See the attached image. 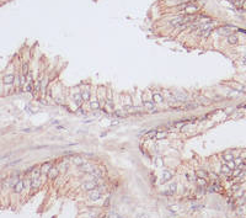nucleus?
Here are the masks:
<instances>
[{"instance_id": "nucleus-1", "label": "nucleus", "mask_w": 246, "mask_h": 218, "mask_svg": "<svg viewBox=\"0 0 246 218\" xmlns=\"http://www.w3.org/2000/svg\"><path fill=\"white\" fill-rule=\"evenodd\" d=\"M97 187V181L96 180H90V181H86L84 182L81 185V189L85 191H91V190H95Z\"/></svg>"}, {"instance_id": "nucleus-2", "label": "nucleus", "mask_w": 246, "mask_h": 218, "mask_svg": "<svg viewBox=\"0 0 246 218\" xmlns=\"http://www.w3.org/2000/svg\"><path fill=\"white\" fill-rule=\"evenodd\" d=\"M101 195H102V194H101L97 189L89 191V198L92 200V201H97V200H100V198H101Z\"/></svg>"}, {"instance_id": "nucleus-3", "label": "nucleus", "mask_w": 246, "mask_h": 218, "mask_svg": "<svg viewBox=\"0 0 246 218\" xmlns=\"http://www.w3.org/2000/svg\"><path fill=\"white\" fill-rule=\"evenodd\" d=\"M23 189H25L23 180H22V179H19V181H17V182L14 185V192H15V194H20V192H22Z\"/></svg>"}, {"instance_id": "nucleus-4", "label": "nucleus", "mask_w": 246, "mask_h": 218, "mask_svg": "<svg viewBox=\"0 0 246 218\" xmlns=\"http://www.w3.org/2000/svg\"><path fill=\"white\" fill-rule=\"evenodd\" d=\"M30 181H31L30 186L33 190H36V189H38L41 186V179L39 177H30Z\"/></svg>"}, {"instance_id": "nucleus-5", "label": "nucleus", "mask_w": 246, "mask_h": 218, "mask_svg": "<svg viewBox=\"0 0 246 218\" xmlns=\"http://www.w3.org/2000/svg\"><path fill=\"white\" fill-rule=\"evenodd\" d=\"M58 174H59V168L57 166H52L51 170L48 171V177L51 179V180H54L57 176H58Z\"/></svg>"}, {"instance_id": "nucleus-6", "label": "nucleus", "mask_w": 246, "mask_h": 218, "mask_svg": "<svg viewBox=\"0 0 246 218\" xmlns=\"http://www.w3.org/2000/svg\"><path fill=\"white\" fill-rule=\"evenodd\" d=\"M71 162L74 163L75 165H78V166H81V165L85 164V160H84L81 157H78V155H74V157L71 158Z\"/></svg>"}, {"instance_id": "nucleus-7", "label": "nucleus", "mask_w": 246, "mask_h": 218, "mask_svg": "<svg viewBox=\"0 0 246 218\" xmlns=\"http://www.w3.org/2000/svg\"><path fill=\"white\" fill-rule=\"evenodd\" d=\"M3 81H4V84H6V85H10V84H12L15 81V75L14 74H8L4 76V79H3Z\"/></svg>"}, {"instance_id": "nucleus-8", "label": "nucleus", "mask_w": 246, "mask_h": 218, "mask_svg": "<svg viewBox=\"0 0 246 218\" xmlns=\"http://www.w3.org/2000/svg\"><path fill=\"white\" fill-rule=\"evenodd\" d=\"M51 168H52L51 163H44V164H43V165L39 168V169H41V174H42V175H44V174H48V171L51 170Z\"/></svg>"}, {"instance_id": "nucleus-9", "label": "nucleus", "mask_w": 246, "mask_h": 218, "mask_svg": "<svg viewBox=\"0 0 246 218\" xmlns=\"http://www.w3.org/2000/svg\"><path fill=\"white\" fill-rule=\"evenodd\" d=\"M170 179H172L171 171H169V170H164V172H163V179H161V181H163V182H167V181H170Z\"/></svg>"}, {"instance_id": "nucleus-10", "label": "nucleus", "mask_w": 246, "mask_h": 218, "mask_svg": "<svg viewBox=\"0 0 246 218\" xmlns=\"http://www.w3.org/2000/svg\"><path fill=\"white\" fill-rule=\"evenodd\" d=\"M170 23H171L172 26H180V25H182V23H183V16H178V17L172 19Z\"/></svg>"}, {"instance_id": "nucleus-11", "label": "nucleus", "mask_w": 246, "mask_h": 218, "mask_svg": "<svg viewBox=\"0 0 246 218\" xmlns=\"http://www.w3.org/2000/svg\"><path fill=\"white\" fill-rule=\"evenodd\" d=\"M144 107L147 108V110H150V111H156V108L154 107V102L153 101H149V100H147V101H144Z\"/></svg>"}, {"instance_id": "nucleus-12", "label": "nucleus", "mask_w": 246, "mask_h": 218, "mask_svg": "<svg viewBox=\"0 0 246 218\" xmlns=\"http://www.w3.org/2000/svg\"><path fill=\"white\" fill-rule=\"evenodd\" d=\"M74 102L76 104V106H78V107L81 106L83 99H81V95H80V94H75V95H74Z\"/></svg>"}, {"instance_id": "nucleus-13", "label": "nucleus", "mask_w": 246, "mask_h": 218, "mask_svg": "<svg viewBox=\"0 0 246 218\" xmlns=\"http://www.w3.org/2000/svg\"><path fill=\"white\" fill-rule=\"evenodd\" d=\"M81 168H83V169H81V171L89 172V174H90V172H91L94 169H95V168H94L92 165H90V164H86V165H81Z\"/></svg>"}, {"instance_id": "nucleus-14", "label": "nucleus", "mask_w": 246, "mask_h": 218, "mask_svg": "<svg viewBox=\"0 0 246 218\" xmlns=\"http://www.w3.org/2000/svg\"><path fill=\"white\" fill-rule=\"evenodd\" d=\"M90 108L91 110H100V102L97 101V100H95V101H91L90 102Z\"/></svg>"}, {"instance_id": "nucleus-15", "label": "nucleus", "mask_w": 246, "mask_h": 218, "mask_svg": "<svg viewBox=\"0 0 246 218\" xmlns=\"http://www.w3.org/2000/svg\"><path fill=\"white\" fill-rule=\"evenodd\" d=\"M196 175L198 179H207V172L204 170H197L196 171Z\"/></svg>"}, {"instance_id": "nucleus-16", "label": "nucleus", "mask_w": 246, "mask_h": 218, "mask_svg": "<svg viewBox=\"0 0 246 218\" xmlns=\"http://www.w3.org/2000/svg\"><path fill=\"white\" fill-rule=\"evenodd\" d=\"M31 172H32V176H31V177H39L42 175V174H41V169H39V168H35V169H32V171H31Z\"/></svg>"}, {"instance_id": "nucleus-17", "label": "nucleus", "mask_w": 246, "mask_h": 218, "mask_svg": "<svg viewBox=\"0 0 246 218\" xmlns=\"http://www.w3.org/2000/svg\"><path fill=\"white\" fill-rule=\"evenodd\" d=\"M186 9V12L187 14H193L195 11H197V6H192V5H187L185 8Z\"/></svg>"}, {"instance_id": "nucleus-18", "label": "nucleus", "mask_w": 246, "mask_h": 218, "mask_svg": "<svg viewBox=\"0 0 246 218\" xmlns=\"http://www.w3.org/2000/svg\"><path fill=\"white\" fill-rule=\"evenodd\" d=\"M228 42H229L230 44H236L237 43V37L235 36V35H230V36L228 37Z\"/></svg>"}, {"instance_id": "nucleus-19", "label": "nucleus", "mask_w": 246, "mask_h": 218, "mask_svg": "<svg viewBox=\"0 0 246 218\" xmlns=\"http://www.w3.org/2000/svg\"><path fill=\"white\" fill-rule=\"evenodd\" d=\"M153 100L154 102H158V104H160V102H163V96L160 95V94H154L153 95Z\"/></svg>"}, {"instance_id": "nucleus-20", "label": "nucleus", "mask_w": 246, "mask_h": 218, "mask_svg": "<svg viewBox=\"0 0 246 218\" xmlns=\"http://www.w3.org/2000/svg\"><path fill=\"white\" fill-rule=\"evenodd\" d=\"M115 115H116L117 117H125L128 113H127L124 110H116V111H115Z\"/></svg>"}, {"instance_id": "nucleus-21", "label": "nucleus", "mask_w": 246, "mask_h": 218, "mask_svg": "<svg viewBox=\"0 0 246 218\" xmlns=\"http://www.w3.org/2000/svg\"><path fill=\"white\" fill-rule=\"evenodd\" d=\"M81 95V99H83L84 101H88L89 99H90V93H89L88 90H85V91H83V93L80 94Z\"/></svg>"}, {"instance_id": "nucleus-22", "label": "nucleus", "mask_w": 246, "mask_h": 218, "mask_svg": "<svg viewBox=\"0 0 246 218\" xmlns=\"http://www.w3.org/2000/svg\"><path fill=\"white\" fill-rule=\"evenodd\" d=\"M223 158L225 162H231V160H234V155H232L231 153H225Z\"/></svg>"}, {"instance_id": "nucleus-23", "label": "nucleus", "mask_w": 246, "mask_h": 218, "mask_svg": "<svg viewBox=\"0 0 246 218\" xmlns=\"http://www.w3.org/2000/svg\"><path fill=\"white\" fill-rule=\"evenodd\" d=\"M123 110H124L127 113H134V107L130 106V105H125Z\"/></svg>"}, {"instance_id": "nucleus-24", "label": "nucleus", "mask_w": 246, "mask_h": 218, "mask_svg": "<svg viewBox=\"0 0 246 218\" xmlns=\"http://www.w3.org/2000/svg\"><path fill=\"white\" fill-rule=\"evenodd\" d=\"M166 136H167L166 132H158V133L155 134V138L156 139H163V138H165Z\"/></svg>"}, {"instance_id": "nucleus-25", "label": "nucleus", "mask_w": 246, "mask_h": 218, "mask_svg": "<svg viewBox=\"0 0 246 218\" xmlns=\"http://www.w3.org/2000/svg\"><path fill=\"white\" fill-rule=\"evenodd\" d=\"M222 171H223L224 174H231V169L228 166V165H223V166H222Z\"/></svg>"}, {"instance_id": "nucleus-26", "label": "nucleus", "mask_w": 246, "mask_h": 218, "mask_svg": "<svg viewBox=\"0 0 246 218\" xmlns=\"http://www.w3.org/2000/svg\"><path fill=\"white\" fill-rule=\"evenodd\" d=\"M240 174H241V169H240L239 166H237L236 169H235V170H234V171L231 172V175H232L234 177H237L239 175H240Z\"/></svg>"}, {"instance_id": "nucleus-27", "label": "nucleus", "mask_w": 246, "mask_h": 218, "mask_svg": "<svg viewBox=\"0 0 246 218\" xmlns=\"http://www.w3.org/2000/svg\"><path fill=\"white\" fill-rule=\"evenodd\" d=\"M176 99H177V100H181V101H182V100H186V99H187V95H186V94H182V93H178V94L176 95Z\"/></svg>"}, {"instance_id": "nucleus-28", "label": "nucleus", "mask_w": 246, "mask_h": 218, "mask_svg": "<svg viewBox=\"0 0 246 218\" xmlns=\"http://www.w3.org/2000/svg\"><path fill=\"white\" fill-rule=\"evenodd\" d=\"M155 165H156V166H163V165H164L163 159L160 158V157H158V158L155 159Z\"/></svg>"}, {"instance_id": "nucleus-29", "label": "nucleus", "mask_w": 246, "mask_h": 218, "mask_svg": "<svg viewBox=\"0 0 246 218\" xmlns=\"http://www.w3.org/2000/svg\"><path fill=\"white\" fill-rule=\"evenodd\" d=\"M25 83H26V75L22 74L21 76H20V86H21V88H23Z\"/></svg>"}, {"instance_id": "nucleus-30", "label": "nucleus", "mask_w": 246, "mask_h": 218, "mask_svg": "<svg viewBox=\"0 0 246 218\" xmlns=\"http://www.w3.org/2000/svg\"><path fill=\"white\" fill-rule=\"evenodd\" d=\"M196 107H197V104H188V105H185L183 108L188 110V108H196Z\"/></svg>"}, {"instance_id": "nucleus-31", "label": "nucleus", "mask_w": 246, "mask_h": 218, "mask_svg": "<svg viewBox=\"0 0 246 218\" xmlns=\"http://www.w3.org/2000/svg\"><path fill=\"white\" fill-rule=\"evenodd\" d=\"M242 160H244L242 158H236V159H234V163H235L236 166H239V165H241L242 164Z\"/></svg>"}, {"instance_id": "nucleus-32", "label": "nucleus", "mask_w": 246, "mask_h": 218, "mask_svg": "<svg viewBox=\"0 0 246 218\" xmlns=\"http://www.w3.org/2000/svg\"><path fill=\"white\" fill-rule=\"evenodd\" d=\"M197 182H198V185L202 187V186H205V179H197Z\"/></svg>"}, {"instance_id": "nucleus-33", "label": "nucleus", "mask_w": 246, "mask_h": 218, "mask_svg": "<svg viewBox=\"0 0 246 218\" xmlns=\"http://www.w3.org/2000/svg\"><path fill=\"white\" fill-rule=\"evenodd\" d=\"M156 133H158V131H149L147 134H148L149 138H153V137H155V134H156Z\"/></svg>"}, {"instance_id": "nucleus-34", "label": "nucleus", "mask_w": 246, "mask_h": 218, "mask_svg": "<svg viewBox=\"0 0 246 218\" xmlns=\"http://www.w3.org/2000/svg\"><path fill=\"white\" fill-rule=\"evenodd\" d=\"M176 184H175V182H174V184H171V185H170V186H169V190H170V191H171V192H175V191H176Z\"/></svg>"}, {"instance_id": "nucleus-35", "label": "nucleus", "mask_w": 246, "mask_h": 218, "mask_svg": "<svg viewBox=\"0 0 246 218\" xmlns=\"http://www.w3.org/2000/svg\"><path fill=\"white\" fill-rule=\"evenodd\" d=\"M227 165H228L229 168H230V169H235V168H236V165H235V163H234V160H231V162H228Z\"/></svg>"}, {"instance_id": "nucleus-36", "label": "nucleus", "mask_w": 246, "mask_h": 218, "mask_svg": "<svg viewBox=\"0 0 246 218\" xmlns=\"http://www.w3.org/2000/svg\"><path fill=\"white\" fill-rule=\"evenodd\" d=\"M25 90H26L27 93H30V91H32V86H31V83H27V85H26V88H25Z\"/></svg>"}, {"instance_id": "nucleus-37", "label": "nucleus", "mask_w": 246, "mask_h": 218, "mask_svg": "<svg viewBox=\"0 0 246 218\" xmlns=\"http://www.w3.org/2000/svg\"><path fill=\"white\" fill-rule=\"evenodd\" d=\"M96 189H97V190L100 191V192H101V194H102L103 191H106V186H100V187H98V186H97V187H96Z\"/></svg>"}, {"instance_id": "nucleus-38", "label": "nucleus", "mask_w": 246, "mask_h": 218, "mask_svg": "<svg viewBox=\"0 0 246 218\" xmlns=\"http://www.w3.org/2000/svg\"><path fill=\"white\" fill-rule=\"evenodd\" d=\"M76 113H78V115H84L83 108H81V107H78V111H76Z\"/></svg>"}, {"instance_id": "nucleus-39", "label": "nucleus", "mask_w": 246, "mask_h": 218, "mask_svg": "<svg viewBox=\"0 0 246 218\" xmlns=\"http://www.w3.org/2000/svg\"><path fill=\"white\" fill-rule=\"evenodd\" d=\"M20 162H21V159H17V160H14V162H11L9 165H15V164H17V163H20Z\"/></svg>"}, {"instance_id": "nucleus-40", "label": "nucleus", "mask_w": 246, "mask_h": 218, "mask_svg": "<svg viewBox=\"0 0 246 218\" xmlns=\"http://www.w3.org/2000/svg\"><path fill=\"white\" fill-rule=\"evenodd\" d=\"M239 187H240V185H234L231 187V190L232 191H237V190H239Z\"/></svg>"}, {"instance_id": "nucleus-41", "label": "nucleus", "mask_w": 246, "mask_h": 218, "mask_svg": "<svg viewBox=\"0 0 246 218\" xmlns=\"http://www.w3.org/2000/svg\"><path fill=\"white\" fill-rule=\"evenodd\" d=\"M242 198H245V200H246V191L244 192V195H242Z\"/></svg>"}, {"instance_id": "nucleus-42", "label": "nucleus", "mask_w": 246, "mask_h": 218, "mask_svg": "<svg viewBox=\"0 0 246 218\" xmlns=\"http://www.w3.org/2000/svg\"><path fill=\"white\" fill-rule=\"evenodd\" d=\"M244 8H245V9H246V0H245V1H244Z\"/></svg>"}, {"instance_id": "nucleus-43", "label": "nucleus", "mask_w": 246, "mask_h": 218, "mask_svg": "<svg viewBox=\"0 0 246 218\" xmlns=\"http://www.w3.org/2000/svg\"><path fill=\"white\" fill-rule=\"evenodd\" d=\"M242 163H244V164H245V165H246V158L244 159V160H242Z\"/></svg>"}, {"instance_id": "nucleus-44", "label": "nucleus", "mask_w": 246, "mask_h": 218, "mask_svg": "<svg viewBox=\"0 0 246 218\" xmlns=\"http://www.w3.org/2000/svg\"><path fill=\"white\" fill-rule=\"evenodd\" d=\"M185 1H193V0H185Z\"/></svg>"}]
</instances>
